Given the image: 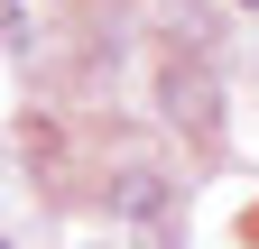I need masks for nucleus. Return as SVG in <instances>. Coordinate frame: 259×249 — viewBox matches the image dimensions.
<instances>
[{"label":"nucleus","mask_w":259,"mask_h":249,"mask_svg":"<svg viewBox=\"0 0 259 249\" xmlns=\"http://www.w3.org/2000/svg\"><path fill=\"white\" fill-rule=\"evenodd\" d=\"M111 212H120V222H139V231H157V222H167V184H157L148 166H130L120 194H111Z\"/></svg>","instance_id":"f257e3e1"},{"label":"nucleus","mask_w":259,"mask_h":249,"mask_svg":"<svg viewBox=\"0 0 259 249\" xmlns=\"http://www.w3.org/2000/svg\"><path fill=\"white\" fill-rule=\"evenodd\" d=\"M0 249H10V240H0Z\"/></svg>","instance_id":"f03ea898"}]
</instances>
